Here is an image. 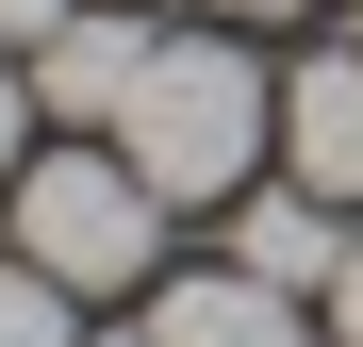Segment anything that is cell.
<instances>
[{
    "label": "cell",
    "instance_id": "ba28073f",
    "mask_svg": "<svg viewBox=\"0 0 363 347\" xmlns=\"http://www.w3.org/2000/svg\"><path fill=\"white\" fill-rule=\"evenodd\" d=\"M33 165V83H17V50H0V182Z\"/></svg>",
    "mask_w": 363,
    "mask_h": 347
},
{
    "label": "cell",
    "instance_id": "7a4b0ae2",
    "mask_svg": "<svg viewBox=\"0 0 363 347\" xmlns=\"http://www.w3.org/2000/svg\"><path fill=\"white\" fill-rule=\"evenodd\" d=\"M0 199H17V248H33L50 281H67V298L165 281V199H149V165L116 149V133H99V149H33Z\"/></svg>",
    "mask_w": 363,
    "mask_h": 347
},
{
    "label": "cell",
    "instance_id": "6da1fadb",
    "mask_svg": "<svg viewBox=\"0 0 363 347\" xmlns=\"http://www.w3.org/2000/svg\"><path fill=\"white\" fill-rule=\"evenodd\" d=\"M116 149L149 165L165 215H231L264 182V149H281V83L248 67V33H165L149 83L116 99Z\"/></svg>",
    "mask_w": 363,
    "mask_h": 347
},
{
    "label": "cell",
    "instance_id": "30bf717a",
    "mask_svg": "<svg viewBox=\"0 0 363 347\" xmlns=\"http://www.w3.org/2000/svg\"><path fill=\"white\" fill-rule=\"evenodd\" d=\"M330 331L363 347V231H347V265H330Z\"/></svg>",
    "mask_w": 363,
    "mask_h": 347
},
{
    "label": "cell",
    "instance_id": "8fae6325",
    "mask_svg": "<svg viewBox=\"0 0 363 347\" xmlns=\"http://www.w3.org/2000/svg\"><path fill=\"white\" fill-rule=\"evenodd\" d=\"M215 17H314V0H215Z\"/></svg>",
    "mask_w": 363,
    "mask_h": 347
},
{
    "label": "cell",
    "instance_id": "52a82bcc",
    "mask_svg": "<svg viewBox=\"0 0 363 347\" xmlns=\"http://www.w3.org/2000/svg\"><path fill=\"white\" fill-rule=\"evenodd\" d=\"M0 347H83L67 331V281H50L33 248H0Z\"/></svg>",
    "mask_w": 363,
    "mask_h": 347
},
{
    "label": "cell",
    "instance_id": "277c9868",
    "mask_svg": "<svg viewBox=\"0 0 363 347\" xmlns=\"http://www.w3.org/2000/svg\"><path fill=\"white\" fill-rule=\"evenodd\" d=\"M149 50H165L149 17H116V0L83 17V0H67V33L33 50V116H67V133H116V99L149 83Z\"/></svg>",
    "mask_w": 363,
    "mask_h": 347
},
{
    "label": "cell",
    "instance_id": "7c38bea8",
    "mask_svg": "<svg viewBox=\"0 0 363 347\" xmlns=\"http://www.w3.org/2000/svg\"><path fill=\"white\" fill-rule=\"evenodd\" d=\"M99 347H149V331H99Z\"/></svg>",
    "mask_w": 363,
    "mask_h": 347
},
{
    "label": "cell",
    "instance_id": "5b68a950",
    "mask_svg": "<svg viewBox=\"0 0 363 347\" xmlns=\"http://www.w3.org/2000/svg\"><path fill=\"white\" fill-rule=\"evenodd\" d=\"M149 347H297V281L182 265V281H149Z\"/></svg>",
    "mask_w": 363,
    "mask_h": 347
},
{
    "label": "cell",
    "instance_id": "8992f818",
    "mask_svg": "<svg viewBox=\"0 0 363 347\" xmlns=\"http://www.w3.org/2000/svg\"><path fill=\"white\" fill-rule=\"evenodd\" d=\"M347 199H314V182H248L231 199V265H264V281H297V298H330V265H347Z\"/></svg>",
    "mask_w": 363,
    "mask_h": 347
},
{
    "label": "cell",
    "instance_id": "3957f363",
    "mask_svg": "<svg viewBox=\"0 0 363 347\" xmlns=\"http://www.w3.org/2000/svg\"><path fill=\"white\" fill-rule=\"evenodd\" d=\"M281 182H314L363 215V50H297L281 83Z\"/></svg>",
    "mask_w": 363,
    "mask_h": 347
},
{
    "label": "cell",
    "instance_id": "9c48e42d",
    "mask_svg": "<svg viewBox=\"0 0 363 347\" xmlns=\"http://www.w3.org/2000/svg\"><path fill=\"white\" fill-rule=\"evenodd\" d=\"M67 33V0H0V50H50Z\"/></svg>",
    "mask_w": 363,
    "mask_h": 347
}]
</instances>
